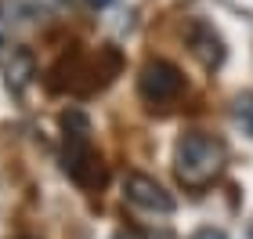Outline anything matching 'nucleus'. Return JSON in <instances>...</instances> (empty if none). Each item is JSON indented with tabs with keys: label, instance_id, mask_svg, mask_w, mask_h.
<instances>
[{
	"label": "nucleus",
	"instance_id": "nucleus-1",
	"mask_svg": "<svg viewBox=\"0 0 253 239\" xmlns=\"http://www.w3.org/2000/svg\"><path fill=\"white\" fill-rule=\"evenodd\" d=\"M228 167V145L217 134L206 131H185L174 145V174L181 189L188 192H206L217 185Z\"/></svg>",
	"mask_w": 253,
	"mask_h": 239
},
{
	"label": "nucleus",
	"instance_id": "nucleus-2",
	"mask_svg": "<svg viewBox=\"0 0 253 239\" xmlns=\"http://www.w3.org/2000/svg\"><path fill=\"white\" fill-rule=\"evenodd\" d=\"M62 170L80 189H98L105 181L101 156L94 149V138H90V120L80 109L62 112Z\"/></svg>",
	"mask_w": 253,
	"mask_h": 239
},
{
	"label": "nucleus",
	"instance_id": "nucleus-3",
	"mask_svg": "<svg viewBox=\"0 0 253 239\" xmlns=\"http://www.w3.org/2000/svg\"><path fill=\"white\" fill-rule=\"evenodd\" d=\"M181 91H185V76L167 58H148L137 73V95L148 105H170V101L181 98Z\"/></svg>",
	"mask_w": 253,
	"mask_h": 239
},
{
	"label": "nucleus",
	"instance_id": "nucleus-4",
	"mask_svg": "<svg viewBox=\"0 0 253 239\" xmlns=\"http://www.w3.org/2000/svg\"><path fill=\"white\" fill-rule=\"evenodd\" d=\"M123 199L130 203V207L145 210V214H174V196L159 185L156 178L141 174V170H130V174L123 178Z\"/></svg>",
	"mask_w": 253,
	"mask_h": 239
},
{
	"label": "nucleus",
	"instance_id": "nucleus-5",
	"mask_svg": "<svg viewBox=\"0 0 253 239\" xmlns=\"http://www.w3.org/2000/svg\"><path fill=\"white\" fill-rule=\"evenodd\" d=\"M185 40H188V51L206 65V69H221V65H224L228 48H224V37L213 29V22L192 18L188 26H185Z\"/></svg>",
	"mask_w": 253,
	"mask_h": 239
},
{
	"label": "nucleus",
	"instance_id": "nucleus-6",
	"mask_svg": "<svg viewBox=\"0 0 253 239\" xmlns=\"http://www.w3.org/2000/svg\"><path fill=\"white\" fill-rule=\"evenodd\" d=\"M29 11L22 0H0V62H7L15 54V40H18V29L26 26Z\"/></svg>",
	"mask_w": 253,
	"mask_h": 239
},
{
	"label": "nucleus",
	"instance_id": "nucleus-7",
	"mask_svg": "<svg viewBox=\"0 0 253 239\" xmlns=\"http://www.w3.org/2000/svg\"><path fill=\"white\" fill-rule=\"evenodd\" d=\"M232 116H235L239 127H243L250 138H253V91H243V95H235V101H232Z\"/></svg>",
	"mask_w": 253,
	"mask_h": 239
},
{
	"label": "nucleus",
	"instance_id": "nucleus-8",
	"mask_svg": "<svg viewBox=\"0 0 253 239\" xmlns=\"http://www.w3.org/2000/svg\"><path fill=\"white\" fill-rule=\"evenodd\" d=\"M112 239H156V236L145 232V229H126V232H116Z\"/></svg>",
	"mask_w": 253,
	"mask_h": 239
},
{
	"label": "nucleus",
	"instance_id": "nucleus-9",
	"mask_svg": "<svg viewBox=\"0 0 253 239\" xmlns=\"http://www.w3.org/2000/svg\"><path fill=\"white\" fill-rule=\"evenodd\" d=\"M192 239H228L221 229H199V232H192Z\"/></svg>",
	"mask_w": 253,
	"mask_h": 239
},
{
	"label": "nucleus",
	"instance_id": "nucleus-10",
	"mask_svg": "<svg viewBox=\"0 0 253 239\" xmlns=\"http://www.w3.org/2000/svg\"><path fill=\"white\" fill-rule=\"evenodd\" d=\"M87 4H90V7H109L112 0H87Z\"/></svg>",
	"mask_w": 253,
	"mask_h": 239
}]
</instances>
